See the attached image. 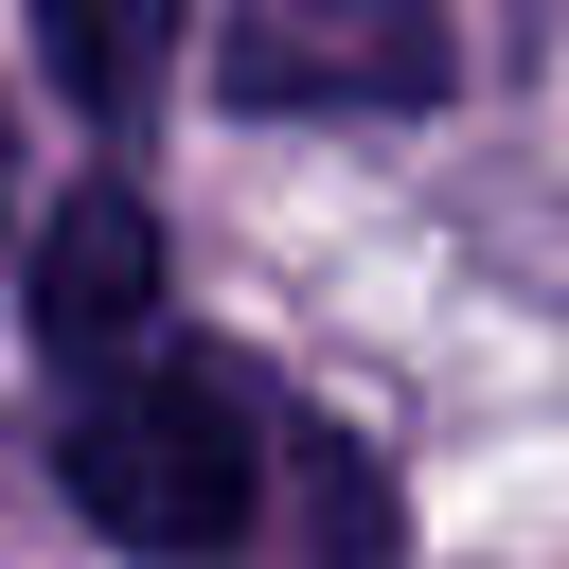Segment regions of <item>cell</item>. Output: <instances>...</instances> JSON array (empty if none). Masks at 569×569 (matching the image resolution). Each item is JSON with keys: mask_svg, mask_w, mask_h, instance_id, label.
<instances>
[{"mask_svg": "<svg viewBox=\"0 0 569 569\" xmlns=\"http://www.w3.org/2000/svg\"><path fill=\"white\" fill-rule=\"evenodd\" d=\"M53 462H71V498H89L107 533H142V551H231V533L267 516V427H249V391L196 373V356L107 373Z\"/></svg>", "mask_w": 569, "mask_h": 569, "instance_id": "6da1fadb", "label": "cell"}, {"mask_svg": "<svg viewBox=\"0 0 569 569\" xmlns=\"http://www.w3.org/2000/svg\"><path fill=\"white\" fill-rule=\"evenodd\" d=\"M213 71H231V107H427L445 0H231Z\"/></svg>", "mask_w": 569, "mask_h": 569, "instance_id": "7a4b0ae2", "label": "cell"}, {"mask_svg": "<svg viewBox=\"0 0 569 569\" xmlns=\"http://www.w3.org/2000/svg\"><path fill=\"white\" fill-rule=\"evenodd\" d=\"M36 338L89 356V373H124V356L160 338V213H142L124 178L53 196V231H36Z\"/></svg>", "mask_w": 569, "mask_h": 569, "instance_id": "3957f363", "label": "cell"}, {"mask_svg": "<svg viewBox=\"0 0 569 569\" xmlns=\"http://www.w3.org/2000/svg\"><path fill=\"white\" fill-rule=\"evenodd\" d=\"M284 569H391V480L320 409H284Z\"/></svg>", "mask_w": 569, "mask_h": 569, "instance_id": "277c9868", "label": "cell"}, {"mask_svg": "<svg viewBox=\"0 0 569 569\" xmlns=\"http://www.w3.org/2000/svg\"><path fill=\"white\" fill-rule=\"evenodd\" d=\"M36 53L89 124H142L160 71H178V0H36Z\"/></svg>", "mask_w": 569, "mask_h": 569, "instance_id": "5b68a950", "label": "cell"}, {"mask_svg": "<svg viewBox=\"0 0 569 569\" xmlns=\"http://www.w3.org/2000/svg\"><path fill=\"white\" fill-rule=\"evenodd\" d=\"M0 213H18V124H0Z\"/></svg>", "mask_w": 569, "mask_h": 569, "instance_id": "8992f818", "label": "cell"}]
</instances>
